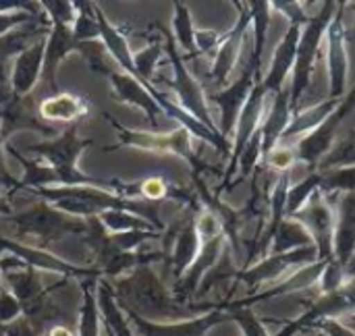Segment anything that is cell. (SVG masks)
<instances>
[{
	"label": "cell",
	"mask_w": 355,
	"mask_h": 336,
	"mask_svg": "<svg viewBox=\"0 0 355 336\" xmlns=\"http://www.w3.org/2000/svg\"><path fill=\"white\" fill-rule=\"evenodd\" d=\"M198 254H200V237H198L196 224L191 220L175 237V245H173V251H171V258H168L171 272H173L175 281H181L183 278V274L196 262Z\"/></svg>",
	"instance_id": "d4e9b609"
},
{
	"label": "cell",
	"mask_w": 355,
	"mask_h": 336,
	"mask_svg": "<svg viewBox=\"0 0 355 336\" xmlns=\"http://www.w3.org/2000/svg\"><path fill=\"white\" fill-rule=\"evenodd\" d=\"M33 33H50V29H40L35 31L33 27L29 25H23L15 31H10L8 35H2L0 37V62L6 60V58H15L21 50H25L27 46H31L33 42Z\"/></svg>",
	"instance_id": "d590c367"
},
{
	"label": "cell",
	"mask_w": 355,
	"mask_h": 336,
	"mask_svg": "<svg viewBox=\"0 0 355 336\" xmlns=\"http://www.w3.org/2000/svg\"><path fill=\"white\" fill-rule=\"evenodd\" d=\"M335 206V262L349 266L355 256V193L337 195Z\"/></svg>",
	"instance_id": "d6986e66"
},
{
	"label": "cell",
	"mask_w": 355,
	"mask_h": 336,
	"mask_svg": "<svg viewBox=\"0 0 355 336\" xmlns=\"http://www.w3.org/2000/svg\"><path fill=\"white\" fill-rule=\"evenodd\" d=\"M44 56H46V37H40L25 50H21L10 64L8 85L10 94L25 98L44 75Z\"/></svg>",
	"instance_id": "e0dca14e"
},
{
	"label": "cell",
	"mask_w": 355,
	"mask_h": 336,
	"mask_svg": "<svg viewBox=\"0 0 355 336\" xmlns=\"http://www.w3.org/2000/svg\"><path fill=\"white\" fill-rule=\"evenodd\" d=\"M37 112L48 123H71V125H75V121L89 114V104L85 98H81L77 94L62 91V94L44 98L37 106Z\"/></svg>",
	"instance_id": "603a6c76"
},
{
	"label": "cell",
	"mask_w": 355,
	"mask_h": 336,
	"mask_svg": "<svg viewBox=\"0 0 355 336\" xmlns=\"http://www.w3.org/2000/svg\"><path fill=\"white\" fill-rule=\"evenodd\" d=\"M108 123L114 127V133L119 135L121 143L127 148L144 150V152H154V154H175L183 160H187L193 168H200L202 164L196 158L193 143H191V133L183 127H177L175 131L168 133H152V131H133L116 123L112 116H108Z\"/></svg>",
	"instance_id": "52a82bcc"
},
{
	"label": "cell",
	"mask_w": 355,
	"mask_h": 336,
	"mask_svg": "<svg viewBox=\"0 0 355 336\" xmlns=\"http://www.w3.org/2000/svg\"><path fill=\"white\" fill-rule=\"evenodd\" d=\"M173 39L175 44L191 58L200 56L196 48V27L191 21V12L187 4L175 2V15H173Z\"/></svg>",
	"instance_id": "4dcf8cb0"
},
{
	"label": "cell",
	"mask_w": 355,
	"mask_h": 336,
	"mask_svg": "<svg viewBox=\"0 0 355 336\" xmlns=\"http://www.w3.org/2000/svg\"><path fill=\"white\" fill-rule=\"evenodd\" d=\"M127 314V312H125ZM129 320L139 328V333L144 336H204L210 333L214 326L231 320L225 303L216 306L214 310L198 316V318H189V320H179V322H166V324H158V322H148L139 316L127 314Z\"/></svg>",
	"instance_id": "9a60e30c"
},
{
	"label": "cell",
	"mask_w": 355,
	"mask_h": 336,
	"mask_svg": "<svg viewBox=\"0 0 355 336\" xmlns=\"http://www.w3.org/2000/svg\"><path fill=\"white\" fill-rule=\"evenodd\" d=\"M347 281L349 278H347L345 266L331 260V262H327V266H324V270H322V274L318 278L316 289H318L320 295H331V293H337L339 289H343L347 285Z\"/></svg>",
	"instance_id": "74e56055"
},
{
	"label": "cell",
	"mask_w": 355,
	"mask_h": 336,
	"mask_svg": "<svg viewBox=\"0 0 355 336\" xmlns=\"http://www.w3.org/2000/svg\"><path fill=\"white\" fill-rule=\"evenodd\" d=\"M343 100V98H341ZM341 100H335V98H327L310 108H304V110H297L289 123V127L285 129L279 145H295L302 137H306L308 133L316 131L335 110L337 106L341 104Z\"/></svg>",
	"instance_id": "7402d4cb"
},
{
	"label": "cell",
	"mask_w": 355,
	"mask_h": 336,
	"mask_svg": "<svg viewBox=\"0 0 355 336\" xmlns=\"http://www.w3.org/2000/svg\"><path fill=\"white\" fill-rule=\"evenodd\" d=\"M0 251L8 254V256H15L27 268H33V270H48V272L62 274V276H96V274H100V270L73 266V264L60 260L58 256H52V254H48V251H44L40 247H29L25 243L10 241V239H6L2 235H0Z\"/></svg>",
	"instance_id": "2e32d148"
},
{
	"label": "cell",
	"mask_w": 355,
	"mask_h": 336,
	"mask_svg": "<svg viewBox=\"0 0 355 336\" xmlns=\"http://www.w3.org/2000/svg\"><path fill=\"white\" fill-rule=\"evenodd\" d=\"M349 4H352V6L355 8V2H349ZM349 42H355V23H354V29H352V31L347 29V44H349Z\"/></svg>",
	"instance_id": "f907efd6"
},
{
	"label": "cell",
	"mask_w": 355,
	"mask_h": 336,
	"mask_svg": "<svg viewBox=\"0 0 355 336\" xmlns=\"http://www.w3.org/2000/svg\"><path fill=\"white\" fill-rule=\"evenodd\" d=\"M73 52H79V44L73 37L71 27L67 25H50V33L46 35V56H44V79L56 87V69L58 64Z\"/></svg>",
	"instance_id": "cb8c5ba5"
},
{
	"label": "cell",
	"mask_w": 355,
	"mask_h": 336,
	"mask_svg": "<svg viewBox=\"0 0 355 336\" xmlns=\"http://www.w3.org/2000/svg\"><path fill=\"white\" fill-rule=\"evenodd\" d=\"M355 108V87L352 91H347L341 100V104L337 106V110L312 133H308L306 137H302L293 148L297 154V164L306 166L308 173H314L320 164V160L333 150L335 139L339 135V129L343 125V121L354 112Z\"/></svg>",
	"instance_id": "ba28073f"
},
{
	"label": "cell",
	"mask_w": 355,
	"mask_h": 336,
	"mask_svg": "<svg viewBox=\"0 0 355 336\" xmlns=\"http://www.w3.org/2000/svg\"><path fill=\"white\" fill-rule=\"evenodd\" d=\"M293 218L300 220L308 229V233L312 235L314 245L318 249V260L320 262L335 260V249H333L335 206H333V202L322 191H316Z\"/></svg>",
	"instance_id": "8fae6325"
},
{
	"label": "cell",
	"mask_w": 355,
	"mask_h": 336,
	"mask_svg": "<svg viewBox=\"0 0 355 336\" xmlns=\"http://www.w3.org/2000/svg\"><path fill=\"white\" fill-rule=\"evenodd\" d=\"M262 81V69L250 60L248 69L243 71V75L239 79H235L233 83H229L223 91L210 94L208 102H214L220 108V137L227 139L233 131H235V123L239 118V112L250 96V91L254 89V85Z\"/></svg>",
	"instance_id": "4fadbf2b"
},
{
	"label": "cell",
	"mask_w": 355,
	"mask_h": 336,
	"mask_svg": "<svg viewBox=\"0 0 355 336\" xmlns=\"http://www.w3.org/2000/svg\"><path fill=\"white\" fill-rule=\"evenodd\" d=\"M162 56H164V44H160V42H152L150 46H146V48H141V50H137L133 54V69H135L133 79L144 83L150 89L152 98L158 91L152 85V81H154V73H156V67L160 64Z\"/></svg>",
	"instance_id": "f546056e"
},
{
	"label": "cell",
	"mask_w": 355,
	"mask_h": 336,
	"mask_svg": "<svg viewBox=\"0 0 355 336\" xmlns=\"http://www.w3.org/2000/svg\"><path fill=\"white\" fill-rule=\"evenodd\" d=\"M44 8V15L50 25H67L73 27L77 19V2H67V0H50V2H40Z\"/></svg>",
	"instance_id": "8d00e7d4"
},
{
	"label": "cell",
	"mask_w": 355,
	"mask_h": 336,
	"mask_svg": "<svg viewBox=\"0 0 355 336\" xmlns=\"http://www.w3.org/2000/svg\"><path fill=\"white\" fill-rule=\"evenodd\" d=\"M2 336H40L37 333H33L31 324L27 320H15L12 324L0 328Z\"/></svg>",
	"instance_id": "7dc6e473"
},
{
	"label": "cell",
	"mask_w": 355,
	"mask_h": 336,
	"mask_svg": "<svg viewBox=\"0 0 355 336\" xmlns=\"http://www.w3.org/2000/svg\"><path fill=\"white\" fill-rule=\"evenodd\" d=\"M139 195H144L150 202H158L171 195V187L160 177H148L146 181L139 183Z\"/></svg>",
	"instance_id": "f6af8a7d"
},
{
	"label": "cell",
	"mask_w": 355,
	"mask_h": 336,
	"mask_svg": "<svg viewBox=\"0 0 355 336\" xmlns=\"http://www.w3.org/2000/svg\"><path fill=\"white\" fill-rule=\"evenodd\" d=\"M79 336H100V310L96 301V287L83 285V301L79 308Z\"/></svg>",
	"instance_id": "e575fe53"
},
{
	"label": "cell",
	"mask_w": 355,
	"mask_h": 336,
	"mask_svg": "<svg viewBox=\"0 0 355 336\" xmlns=\"http://www.w3.org/2000/svg\"><path fill=\"white\" fill-rule=\"evenodd\" d=\"M102 229L108 235H123V233H133V231H160L162 227H156L154 222L133 214V212H125V210H106L96 218Z\"/></svg>",
	"instance_id": "f1b7e54d"
},
{
	"label": "cell",
	"mask_w": 355,
	"mask_h": 336,
	"mask_svg": "<svg viewBox=\"0 0 355 336\" xmlns=\"http://www.w3.org/2000/svg\"><path fill=\"white\" fill-rule=\"evenodd\" d=\"M272 12H281L283 17L289 19V25H306L310 21L312 15H308L306 10V2H297V0H275L270 2Z\"/></svg>",
	"instance_id": "60d3db41"
},
{
	"label": "cell",
	"mask_w": 355,
	"mask_h": 336,
	"mask_svg": "<svg viewBox=\"0 0 355 336\" xmlns=\"http://www.w3.org/2000/svg\"><path fill=\"white\" fill-rule=\"evenodd\" d=\"M225 310H227L229 318L241 326L243 336H270L268 330L264 328V324L256 318V314L250 308H227V303H225Z\"/></svg>",
	"instance_id": "ab89813d"
},
{
	"label": "cell",
	"mask_w": 355,
	"mask_h": 336,
	"mask_svg": "<svg viewBox=\"0 0 355 336\" xmlns=\"http://www.w3.org/2000/svg\"><path fill=\"white\" fill-rule=\"evenodd\" d=\"M96 301H98V310H100V316L104 320V326L106 330L112 336H133L131 330V324L129 320L125 318L121 306L116 303L114 299V293H112V287L106 283V281H100V285L96 287Z\"/></svg>",
	"instance_id": "484cf974"
},
{
	"label": "cell",
	"mask_w": 355,
	"mask_h": 336,
	"mask_svg": "<svg viewBox=\"0 0 355 336\" xmlns=\"http://www.w3.org/2000/svg\"><path fill=\"white\" fill-rule=\"evenodd\" d=\"M250 12H252V27H254V52H252V62H256L262 69V54H264V42L268 35V25L272 17L270 2L258 0V2H248Z\"/></svg>",
	"instance_id": "1f68e13d"
},
{
	"label": "cell",
	"mask_w": 355,
	"mask_h": 336,
	"mask_svg": "<svg viewBox=\"0 0 355 336\" xmlns=\"http://www.w3.org/2000/svg\"><path fill=\"white\" fill-rule=\"evenodd\" d=\"M106 336H112V335H110V333H108V330H106Z\"/></svg>",
	"instance_id": "816d5d0a"
},
{
	"label": "cell",
	"mask_w": 355,
	"mask_h": 336,
	"mask_svg": "<svg viewBox=\"0 0 355 336\" xmlns=\"http://www.w3.org/2000/svg\"><path fill=\"white\" fill-rule=\"evenodd\" d=\"M33 193L44 200L46 204H50L52 208L75 216V218H98L102 212L106 210H125V212H133L150 222H154L156 227H160V222L156 220V212L154 208L127 200L123 195H119L116 191L110 189H100V187H46V189H33Z\"/></svg>",
	"instance_id": "3957f363"
},
{
	"label": "cell",
	"mask_w": 355,
	"mask_h": 336,
	"mask_svg": "<svg viewBox=\"0 0 355 336\" xmlns=\"http://www.w3.org/2000/svg\"><path fill=\"white\" fill-rule=\"evenodd\" d=\"M21 314H23V306L19 303V299L6 287H2L0 289V328L19 320Z\"/></svg>",
	"instance_id": "b9f144b4"
},
{
	"label": "cell",
	"mask_w": 355,
	"mask_h": 336,
	"mask_svg": "<svg viewBox=\"0 0 355 336\" xmlns=\"http://www.w3.org/2000/svg\"><path fill=\"white\" fill-rule=\"evenodd\" d=\"M12 214V208H10V204H8V200H6V195L0 191V216H10Z\"/></svg>",
	"instance_id": "681fc988"
},
{
	"label": "cell",
	"mask_w": 355,
	"mask_h": 336,
	"mask_svg": "<svg viewBox=\"0 0 355 336\" xmlns=\"http://www.w3.org/2000/svg\"><path fill=\"white\" fill-rule=\"evenodd\" d=\"M42 12H27V10H15V12H0V37L2 35H8L10 31L23 27V25H29L35 17H42Z\"/></svg>",
	"instance_id": "7bdbcfd3"
},
{
	"label": "cell",
	"mask_w": 355,
	"mask_h": 336,
	"mask_svg": "<svg viewBox=\"0 0 355 336\" xmlns=\"http://www.w3.org/2000/svg\"><path fill=\"white\" fill-rule=\"evenodd\" d=\"M225 33L216 31V29H196V48L198 54H208L214 56L220 42H223Z\"/></svg>",
	"instance_id": "ee69618b"
},
{
	"label": "cell",
	"mask_w": 355,
	"mask_h": 336,
	"mask_svg": "<svg viewBox=\"0 0 355 336\" xmlns=\"http://www.w3.org/2000/svg\"><path fill=\"white\" fill-rule=\"evenodd\" d=\"M108 81H110V87H112V94H114L116 100L144 110V114L150 118L152 127H158V116L164 114V112L156 104V100L152 98L150 89L144 83H139L137 79H133V77H129L127 73H121V71H112L108 75Z\"/></svg>",
	"instance_id": "ffe728a7"
},
{
	"label": "cell",
	"mask_w": 355,
	"mask_h": 336,
	"mask_svg": "<svg viewBox=\"0 0 355 336\" xmlns=\"http://www.w3.org/2000/svg\"><path fill=\"white\" fill-rule=\"evenodd\" d=\"M112 293L127 314L139 316L148 322H179V318L187 314V310L168 295L162 281L146 264L133 268L127 276L116 278Z\"/></svg>",
	"instance_id": "6da1fadb"
},
{
	"label": "cell",
	"mask_w": 355,
	"mask_h": 336,
	"mask_svg": "<svg viewBox=\"0 0 355 336\" xmlns=\"http://www.w3.org/2000/svg\"><path fill=\"white\" fill-rule=\"evenodd\" d=\"M320 173V191L327 197L355 193V166H339Z\"/></svg>",
	"instance_id": "836d02e7"
},
{
	"label": "cell",
	"mask_w": 355,
	"mask_h": 336,
	"mask_svg": "<svg viewBox=\"0 0 355 336\" xmlns=\"http://www.w3.org/2000/svg\"><path fill=\"white\" fill-rule=\"evenodd\" d=\"M164 54L168 56L171 64H173V89L175 94L179 96V102H181V108L191 114L196 121H200L204 127H208L210 131L218 133V127L214 125V118L210 114V108H208V96L202 87V83L191 75V71L187 69L175 39L171 33H164ZM220 135V133H218Z\"/></svg>",
	"instance_id": "8992f818"
},
{
	"label": "cell",
	"mask_w": 355,
	"mask_h": 336,
	"mask_svg": "<svg viewBox=\"0 0 355 336\" xmlns=\"http://www.w3.org/2000/svg\"><path fill=\"white\" fill-rule=\"evenodd\" d=\"M266 89L262 85V81H258L254 85V89L250 91L239 118L235 123V131H233V145H231V156H229V166L225 170L223 177V187H227L233 179V175L237 173V162L241 152L248 148V143L254 139V135L260 131V121L264 118V108H266Z\"/></svg>",
	"instance_id": "7c38bea8"
},
{
	"label": "cell",
	"mask_w": 355,
	"mask_h": 336,
	"mask_svg": "<svg viewBox=\"0 0 355 336\" xmlns=\"http://www.w3.org/2000/svg\"><path fill=\"white\" fill-rule=\"evenodd\" d=\"M347 6L349 2L337 4V12L324 33L329 98H335V100H341L347 94V77H349V50H347V27H345Z\"/></svg>",
	"instance_id": "30bf717a"
},
{
	"label": "cell",
	"mask_w": 355,
	"mask_h": 336,
	"mask_svg": "<svg viewBox=\"0 0 355 336\" xmlns=\"http://www.w3.org/2000/svg\"><path fill=\"white\" fill-rule=\"evenodd\" d=\"M2 281L6 283V289L19 299L23 308L35 303L42 295V283L33 268H21V270H4L0 272Z\"/></svg>",
	"instance_id": "83f0119b"
},
{
	"label": "cell",
	"mask_w": 355,
	"mask_h": 336,
	"mask_svg": "<svg viewBox=\"0 0 355 336\" xmlns=\"http://www.w3.org/2000/svg\"><path fill=\"white\" fill-rule=\"evenodd\" d=\"M302 29H304V25H289L281 44L277 46L272 60H270V69L266 75H262V85H264L266 94L277 96L287 85L291 71H293V64H295Z\"/></svg>",
	"instance_id": "ac0fdd59"
},
{
	"label": "cell",
	"mask_w": 355,
	"mask_h": 336,
	"mask_svg": "<svg viewBox=\"0 0 355 336\" xmlns=\"http://www.w3.org/2000/svg\"><path fill=\"white\" fill-rule=\"evenodd\" d=\"M314 245V239L312 235L308 233V229L295 220V218H285L270 243V249L266 256H279V254H289V251H295V249H302V247H310Z\"/></svg>",
	"instance_id": "4316f807"
},
{
	"label": "cell",
	"mask_w": 355,
	"mask_h": 336,
	"mask_svg": "<svg viewBox=\"0 0 355 336\" xmlns=\"http://www.w3.org/2000/svg\"><path fill=\"white\" fill-rule=\"evenodd\" d=\"M314 262H320L316 245L302 247V249H295V251H289V254L266 256V258L254 262L252 266L243 268L237 274V281L243 283L250 289L266 287L270 283L277 285L279 281L287 278L291 272H295V270H300V268H304L308 264H314Z\"/></svg>",
	"instance_id": "9c48e42d"
},
{
	"label": "cell",
	"mask_w": 355,
	"mask_h": 336,
	"mask_svg": "<svg viewBox=\"0 0 355 336\" xmlns=\"http://www.w3.org/2000/svg\"><path fill=\"white\" fill-rule=\"evenodd\" d=\"M92 143H94V139L79 137L77 125H71L56 139L27 145L25 152L33 154L37 158V162H42L44 166H48L54 173L58 187H100V189H110V191H116L119 195H123L121 183L96 179V177L85 175L83 170H79V166H77L79 156Z\"/></svg>",
	"instance_id": "7a4b0ae2"
},
{
	"label": "cell",
	"mask_w": 355,
	"mask_h": 336,
	"mask_svg": "<svg viewBox=\"0 0 355 336\" xmlns=\"http://www.w3.org/2000/svg\"><path fill=\"white\" fill-rule=\"evenodd\" d=\"M48 336H75V333L71 330V328H67V326H52L50 330H48Z\"/></svg>",
	"instance_id": "c3c4849f"
},
{
	"label": "cell",
	"mask_w": 355,
	"mask_h": 336,
	"mask_svg": "<svg viewBox=\"0 0 355 336\" xmlns=\"http://www.w3.org/2000/svg\"><path fill=\"white\" fill-rule=\"evenodd\" d=\"M314 330L322 333L324 336H355V330L347 326L343 320H322L314 326Z\"/></svg>",
	"instance_id": "bcb514c9"
},
{
	"label": "cell",
	"mask_w": 355,
	"mask_h": 336,
	"mask_svg": "<svg viewBox=\"0 0 355 336\" xmlns=\"http://www.w3.org/2000/svg\"><path fill=\"white\" fill-rule=\"evenodd\" d=\"M264 166L272 173H291L295 166H297V154H295V148L291 145H277L272 152H268L264 156Z\"/></svg>",
	"instance_id": "f35d334b"
},
{
	"label": "cell",
	"mask_w": 355,
	"mask_h": 336,
	"mask_svg": "<svg viewBox=\"0 0 355 336\" xmlns=\"http://www.w3.org/2000/svg\"><path fill=\"white\" fill-rule=\"evenodd\" d=\"M337 4L335 0H327L320 4V8L310 17V21L304 25L302 29V37H300V46H297V56H295V64L289 77V91H291V110L297 112L300 100L306 94V89L310 87L312 81V73H314V64L320 52V46L324 42V33L329 29V23L333 21L335 12H337Z\"/></svg>",
	"instance_id": "277c9868"
},
{
	"label": "cell",
	"mask_w": 355,
	"mask_h": 336,
	"mask_svg": "<svg viewBox=\"0 0 355 336\" xmlns=\"http://www.w3.org/2000/svg\"><path fill=\"white\" fill-rule=\"evenodd\" d=\"M8 222L17 227V235L21 237H33L40 241H60L67 235H83L89 233V222L85 218L69 216L50 204H37L25 212L6 216Z\"/></svg>",
	"instance_id": "5b68a950"
},
{
	"label": "cell",
	"mask_w": 355,
	"mask_h": 336,
	"mask_svg": "<svg viewBox=\"0 0 355 336\" xmlns=\"http://www.w3.org/2000/svg\"><path fill=\"white\" fill-rule=\"evenodd\" d=\"M293 114H295V112L291 110V91H289V81H287V85L275 96L272 106H270V112L266 114L264 125L260 127V137H262V160H264V156H266L268 152H272V150L279 145V141H281L285 129L289 127Z\"/></svg>",
	"instance_id": "44dd1931"
},
{
	"label": "cell",
	"mask_w": 355,
	"mask_h": 336,
	"mask_svg": "<svg viewBox=\"0 0 355 336\" xmlns=\"http://www.w3.org/2000/svg\"><path fill=\"white\" fill-rule=\"evenodd\" d=\"M316 191H320V173L318 170L306 173L304 177H300V181L291 183V187L287 191L285 216L287 218H293Z\"/></svg>",
	"instance_id": "d6a6232c"
},
{
	"label": "cell",
	"mask_w": 355,
	"mask_h": 336,
	"mask_svg": "<svg viewBox=\"0 0 355 336\" xmlns=\"http://www.w3.org/2000/svg\"><path fill=\"white\" fill-rule=\"evenodd\" d=\"M235 6L239 8L237 21L235 25L225 33L214 60H212V69H210V77L218 87H225L229 83L231 73L237 67V60L241 56L243 50V42H245V33L252 25V12H250V4L248 2H235Z\"/></svg>",
	"instance_id": "5bb4252c"
}]
</instances>
